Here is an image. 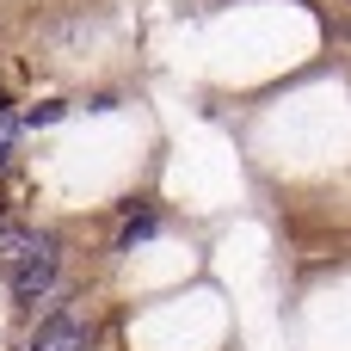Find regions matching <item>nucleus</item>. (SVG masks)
Here are the masks:
<instances>
[{
  "mask_svg": "<svg viewBox=\"0 0 351 351\" xmlns=\"http://www.w3.org/2000/svg\"><path fill=\"white\" fill-rule=\"evenodd\" d=\"M0 271L19 302H43L56 290V247L31 228H0Z\"/></svg>",
  "mask_w": 351,
  "mask_h": 351,
  "instance_id": "f257e3e1",
  "label": "nucleus"
},
{
  "mask_svg": "<svg viewBox=\"0 0 351 351\" xmlns=\"http://www.w3.org/2000/svg\"><path fill=\"white\" fill-rule=\"evenodd\" d=\"M31 351H93V333H86V321H80V308L43 315L37 333H31Z\"/></svg>",
  "mask_w": 351,
  "mask_h": 351,
  "instance_id": "f03ea898",
  "label": "nucleus"
},
{
  "mask_svg": "<svg viewBox=\"0 0 351 351\" xmlns=\"http://www.w3.org/2000/svg\"><path fill=\"white\" fill-rule=\"evenodd\" d=\"M12 142H19V117L0 111V167H6V154H12Z\"/></svg>",
  "mask_w": 351,
  "mask_h": 351,
  "instance_id": "7ed1b4c3",
  "label": "nucleus"
},
{
  "mask_svg": "<svg viewBox=\"0 0 351 351\" xmlns=\"http://www.w3.org/2000/svg\"><path fill=\"white\" fill-rule=\"evenodd\" d=\"M148 234H154V216H136V222L123 228V247H136V241H148Z\"/></svg>",
  "mask_w": 351,
  "mask_h": 351,
  "instance_id": "20e7f679",
  "label": "nucleus"
}]
</instances>
